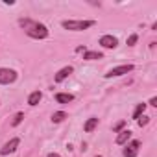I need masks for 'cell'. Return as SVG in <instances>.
Segmentation results:
<instances>
[{
  "label": "cell",
  "instance_id": "obj_10",
  "mask_svg": "<svg viewBox=\"0 0 157 157\" xmlns=\"http://www.w3.org/2000/svg\"><path fill=\"white\" fill-rule=\"evenodd\" d=\"M96 128H98V118H96V117H91V118L83 124V131H85V133H91V131H94Z\"/></svg>",
  "mask_w": 157,
  "mask_h": 157
},
{
  "label": "cell",
  "instance_id": "obj_18",
  "mask_svg": "<svg viewBox=\"0 0 157 157\" xmlns=\"http://www.w3.org/2000/svg\"><path fill=\"white\" fill-rule=\"evenodd\" d=\"M148 122H150V117H146V115H140V117L137 118V124H139L140 128H142V126H146Z\"/></svg>",
  "mask_w": 157,
  "mask_h": 157
},
{
  "label": "cell",
  "instance_id": "obj_17",
  "mask_svg": "<svg viewBox=\"0 0 157 157\" xmlns=\"http://www.w3.org/2000/svg\"><path fill=\"white\" fill-rule=\"evenodd\" d=\"M124 126H126V120H120V122H117V124L113 126V133H120V131L124 129Z\"/></svg>",
  "mask_w": 157,
  "mask_h": 157
},
{
  "label": "cell",
  "instance_id": "obj_4",
  "mask_svg": "<svg viewBox=\"0 0 157 157\" xmlns=\"http://www.w3.org/2000/svg\"><path fill=\"white\" fill-rule=\"evenodd\" d=\"M135 67L131 65V63H128V65H118V67H113L107 74H105V78H118V76H124V74H128V72H131Z\"/></svg>",
  "mask_w": 157,
  "mask_h": 157
},
{
  "label": "cell",
  "instance_id": "obj_6",
  "mask_svg": "<svg viewBox=\"0 0 157 157\" xmlns=\"http://www.w3.org/2000/svg\"><path fill=\"white\" fill-rule=\"evenodd\" d=\"M139 148H140V140H131L129 144H126L122 153H124V157H137Z\"/></svg>",
  "mask_w": 157,
  "mask_h": 157
},
{
  "label": "cell",
  "instance_id": "obj_5",
  "mask_svg": "<svg viewBox=\"0 0 157 157\" xmlns=\"http://www.w3.org/2000/svg\"><path fill=\"white\" fill-rule=\"evenodd\" d=\"M19 144H21V139H11L10 142H6L2 148H0V155H10V153H13L17 148H19Z\"/></svg>",
  "mask_w": 157,
  "mask_h": 157
},
{
  "label": "cell",
  "instance_id": "obj_16",
  "mask_svg": "<svg viewBox=\"0 0 157 157\" xmlns=\"http://www.w3.org/2000/svg\"><path fill=\"white\" fill-rule=\"evenodd\" d=\"M22 120H24V113H17V115H15V118H13V122H11V126H13V128H17Z\"/></svg>",
  "mask_w": 157,
  "mask_h": 157
},
{
  "label": "cell",
  "instance_id": "obj_3",
  "mask_svg": "<svg viewBox=\"0 0 157 157\" xmlns=\"http://www.w3.org/2000/svg\"><path fill=\"white\" fill-rule=\"evenodd\" d=\"M17 72L13 68H0V85H10L17 80Z\"/></svg>",
  "mask_w": 157,
  "mask_h": 157
},
{
  "label": "cell",
  "instance_id": "obj_19",
  "mask_svg": "<svg viewBox=\"0 0 157 157\" xmlns=\"http://www.w3.org/2000/svg\"><path fill=\"white\" fill-rule=\"evenodd\" d=\"M137 41H139V35H137V33L129 35V37H128V46H133V44H135Z\"/></svg>",
  "mask_w": 157,
  "mask_h": 157
},
{
  "label": "cell",
  "instance_id": "obj_13",
  "mask_svg": "<svg viewBox=\"0 0 157 157\" xmlns=\"http://www.w3.org/2000/svg\"><path fill=\"white\" fill-rule=\"evenodd\" d=\"M83 59H87V61L104 59V54H102V52H94V50H89V52H85V54H83Z\"/></svg>",
  "mask_w": 157,
  "mask_h": 157
},
{
  "label": "cell",
  "instance_id": "obj_14",
  "mask_svg": "<svg viewBox=\"0 0 157 157\" xmlns=\"http://www.w3.org/2000/svg\"><path fill=\"white\" fill-rule=\"evenodd\" d=\"M65 118H67V113H65V111H56V113L52 115V122H54V124H59V122H63Z\"/></svg>",
  "mask_w": 157,
  "mask_h": 157
},
{
  "label": "cell",
  "instance_id": "obj_22",
  "mask_svg": "<svg viewBox=\"0 0 157 157\" xmlns=\"http://www.w3.org/2000/svg\"><path fill=\"white\" fill-rule=\"evenodd\" d=\"M96 157H102V155H96Z\"/></svg>",
  "mask_w": 157,
  "mask_h": 157
},
{
  "label": "cell",
  "instance_id": "obj_11",
  "mask_svg": "<svg viewBox=\"0 0 157 157\" xmlns=\"http://www.w3.org/2000/svg\"><path fill=\"white\" fill-rule=\"evenodd\" d=\"M74 100V94H68V93H57L56 94V102L57 104H68Z\"/></svg>",
  "mask_w": 157,
  "mask_h": 157
},
{
  "label": "cell",
  "instance_id": "obj_2",
  "mask_svg": "<svg viewBox=\"0 0 157 157\" xmlns=\"http://www.w3.org/2000/svg\"><path fill=\"white\" fill-rule=\"evenodd\" d=\"M94 24H96L94 21H63L61 22V26L70 32H83L87 28H93Z\"/></svg>",
  "mask_w": 157,
  "mask_h": 157
},
{
  "label": "cell",
  "instance_id": "obj_12",
  "mask_svg": "<svg viewBox=\"0 0 157 157\" xmlns=\"http://www.w3.org/2000/svg\"><path fill=\"white\" fill-rule=\"evenodd\" d=\"M41 98H43V93H41V91H33V93L28 96V104H30L32 107H35V105L41 102Z\"/></svg>",
  "mask_w": 157,
  "mask_h": 157
},
{
  "label": "cell",
  "instance_id": "obj_8",
  "mask_svg": "<svg viewBox=\"0 0 157 157\" xmlns=\"http://www.w3.org/2000/svg\"><path fill=\"white\" fill-rule=\"evenodd\" d=\"M72 72H74V68H72L70 65H68V67H63V68H61V70H59V72H57V74L54 76L56 83H61L63 80H67V78H68V76H70Z\"/></svg>",
  "mask_w": 157,
  "mask_h": 157
},
{
  "label": "cell",
  "instance_id": "obj_9",
  "mask_svg": "<svg viewBox=\"0 0 157 157\" xmlns=\"http://www.w3.org/2000/svg\"><path fill=\"white\" fill-rule=\"evenodd\" d=\"M129 139H131V131H129V129H122V131L117 135V140H115V142H117L118 146H122V144H128Z\"/></svg>",
  "mask_w": 157,
  "mask_h": 157
},
{
  "label": "cell",
  "instance_id": "obj_15",
  "mask_svg": "<svg viewBox=\"0 0 157 157\" xmlns=\"http://www.w3.org/2000/svg\"><path fill=\"white\" fill-rule=\"evenodd\" d=\"M144 111H146V104H139L135 107V111H133V120H137L140 115H144Z\"/></svg>",
  "mask_w": 157,
  "mask_h": 157
},
{
  "label": "cell",
  "instance_id": "obj_20",
  "mask_svg": "<svg viewBox=\"0 0 157 157\" xmlns=\"http://www.w3.org/2000/svg\"><path fill=\"white\" fill-rule=\"evenodd\" d=\"M150 105H151V107H157V96H151V98H150Z\"/></svg>",
  "mask_w": 157,
  "mask_h": 157
},
{
  "label": "cell",
  "instance_id": "obj_7",
  "mask_svg": "<svg viewBox=\"0 0 157 157\" xmlns=\"http://www.w3.org/2000/svg\"><path fill=\"white\" fill-rule=\"evenodd\" d=\"M100 44L104 48H117L118 46V39L113 37V35H102L100 37Z\"/></svg>",
  "mask_w": 157,
  "mask_h": 157
},
{
  "label": "cell",
  "instance_id": "obj_1",
  "mask_svg": "<svg viewBox=\"0 0 157 157\" xmlns=\"http://www.w3.org/2000/svg\"><path fill=\"white\" fill-rule=\"evenodd\" d=\"M21 24H22L26 35L32 37V39H46V37H48V28H46L44 24H41V22L24 19V21H21Z\"/></svg>",
  "mask_w": 157,
  "mask_h": 157
},
{
  "label": "cell",
  "instance_id": "obj_21",
  "mask_svg": "<svg viewBox=\"0 0 157 157\" xmlns=\"http://www.w3.org/2000/svg\"><path fill=\"white\" fill-rule=\"evenodd\" d=\"M46 157H61V155H59V153H48Z\"/></svg>",
  "mask_w": 157,
  "mask_h": 157
}]
</instances>
